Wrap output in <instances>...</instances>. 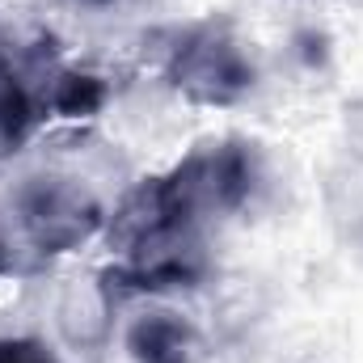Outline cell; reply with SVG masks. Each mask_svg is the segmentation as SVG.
Masks as SVG:
<instances>
[{"mask_svg": "<svg viewBox=\"0 0 363 363\" xmlns=\"http://www.w3.org/2000/svg\"><path fill=\"white\" fill-rule=\"evenodd\" d=\"M254 186H258L254 144L245 140L199 144L169 174L140 182L123 199V207L110 216V245L127 250L131 241L161 228H203V220L245 207Z\"/></svg>", "mask_w": 363, "mask_h": 363, "instance_id": "1", "label": "cell"}, {"mask_svg": "<svg viewBox=\"0 0 363 363\" xmlns=\"http://www.w3.org/2000/svg\"><path fill=\"white\" fill-rule=\"evenodd\" d=\"M13 216H17L26 245L38 258L81 250L89 237L106 228V211L89 186H81L77 178H60V174L21 182L13 194Z\"/></svg>", "mask_w": 363, "mask_h": 363, "instance_id": "2", "label": "cell"}, {"mask_svg": "<svg viewBox=\"0 0 363 363\" xmlns=\"http://www.w3.org/2000/svg\"><path fill=\"white\" fill-rule=\"evenodd\" d=\"M169 85L194 106H237L254 89V64L224 26H194L169 47Z\"/></svg>", "mask_w": 363, "mask_h": 363, "instance_id": "3", "label": "cell"}, {"mask_svg": "<svg viewBox=\"0 0 363 363\" xmlns=\"http://www.w3.org/2000/svg\"><path fill=\"white\" fill-rule=\"evenodd\" d=\"M118 254H123V262H114L101 274L106 291H114V296L194 287L211 267L199 228H161V233H148V237L131 241Z\"/></svg>", "mask_w": 363, "mask_h": 363, "instance_id": "4", "label": "cell"}, {"mask_svg": "<svg viewBox=\"0 0 363 363\" xmlns=\"http://www.w3.org/2000/svg\"><path fill=\"white\" fill-rule=\"evenodd\" d=\"M127 351L135 363H199L203 338L178 313H148L127 330Z\"/></svg>", "mask_w": 363, "mask_h": 363, "instance_id": "5", "label": "cell"}, {"mask_svg": "<svg viewBox=\"0 0 363 363\" xmlns=\"http://www.w3.org/2000/svg\"><path fill=\"white\" fill-rule=\"evenodd\" d=\"M43 114H47L43 93L30 89V81L17 72V64L0 55V165L26 148V140L34 135Z\"/></svg>", "mask_w": 363, "mask_h": 363, "instance_id": "6", "label": "cell"}, {"mask_svg": "<svg viewBox=\"0 0 363 363\" xmlns=\"http://www.w3.org/2000/svg\"><path fill=\"white\" fill-rule=\"evenodd\" d=\"M106 81L93 72H55L51 89H47V110L55 118H93L106 106Z\"/></svg>", "mask_w": 363, "mask_h": 363, "instance_id": "7", "label": "cell"}, {"mask_svg": "<svg viewBox=\"0 0 363 363\" xmlns=\"http://www.w3.org/2000/svg\"><path fill=\"white\" fill-rule=\"evenodd\" d=\"M0 363H60L38 338H0Z\"/></svg>", "mask_w": 363, "mask_h": 363, "instance_id": "8", "label": "cell"}, {"mask_svg": "<svg viewBox=\"0 0 363 363\" xmlns=\"http://www.w3.org/2000/svg\"><path fill=\"white\" fill-rule=\"evenodd\" d=\"M4 274H17V258H13V250H9V241L0 237V279Z\"/></svg>", "mask_w": 363, "mask_h": 363, "instance_id": "9", "label": "cell"}, {"mask_svg": "<svg viewBox=\"0 0 363 363\" xmlns=\"http://www.w3.org/2000/svg\"><path fill=\"white\" fill-rule=\"evenodd\" d=\"M85 4H110V0H85Z\"/></svg>", "mask_w": 363, "mask_h": 363, "instance_id": "10", "label": "cell"}]
</instances>
